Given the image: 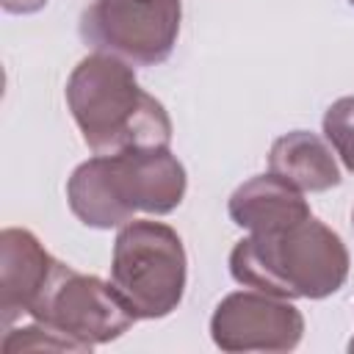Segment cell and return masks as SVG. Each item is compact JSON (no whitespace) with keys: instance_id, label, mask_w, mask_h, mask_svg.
Masks as SVG:
<instances>
[{"instance_id":"obj_15","label":"cell","mask_w":354,"mask_h":354,"mask_svg":"<svg viewBox=\"0 0 354 354\" xmlns=\"http://www.w3.org/2000/svg\"><path fill=\"white\" fill-rule=\"evenodd\" d=\"M351 221H354V210H351Z\"/></svg>"},{"instance_id":"obj_12","label":"cell","mask_w":354,"mask_h":354,"mask_svg":"<svg viewBox=\"0 0 354 354\" xmlns=\"http://www.w3.org/2000/svg\"><path fill=\"white\" fill-rule=\"evenodd\" d=\"M324 138L343 160V166L354 174V94L335 100L324 113Z\"/></svg>"},{"instance_id":"obj_4","label":"cell","mask_w":354,"mask_h":354,"mask_svg":"<svg viewBox=\"0 0 354 354\" xmlns=\"http://www.w3.org/2000/svg\"><path fill=\"white\" fill-rule=\"evenodd\" d=\"M188 279V257L174 227L133 218L119 227L111 254V282L138 321L171 315Z\"/></svg>"},{"instance_id":"obj_10","label":"cell","mask_w":354,"mask_h":354,"mask_svg":"<svg viewBox=\"0 0 354 354\" xmlns=\"http://www.w3.org/2000/svg\"><path fill=\"white\" fill-rule=\"evenodd\" d=\"M268 171L301 194H318L340 185V166L326 138L310 130H290L268 149Z\"/></svg>"},{"instance_id":"obj_2","label":"cell","mask_w":354,"mask_h":354,"mask_svg":"<svg viewBox=\"0 0 354 354\" xmlns=\"http://www.w3.org/2000/svg\"><path fill=\"white\" fill-rule=\"evenodd\" d=\"M188 174L169 147L94 155L66 180L72 216L91 230H119L136 213L166 216L180 207Z\"/></svg>"},{"instance_id":"obj_1","label":"cell","mask_w":354,"mask_h":354,"mask_svg":"<svg viewBox=\"0 0 354 354\" xmlns=\"http://www.w3.org/2000/svg\"><path fill=\"white\" fill-rule=\"evenodd\" d=\"M66 108L94 155L158 149L171 144V119L144 91L133 64L111 53H88L66 77Z\"/></svg>"},{"instance_id":"obj_7","label":"cell","mask_w":354,"mask_h":354,"mask_svg":"<svg viewBox=\"0 0 354 354\" xmlns=\"http://www.w3.org/2000/svg\"><path fill=\"white\" fill-rule=\"evenodd\" d=\"M216 348L238 351H293L304 337V315L293 299L260 290L227 293L210 315Z\"/></svg>"},{"instance_id":"obj_13","label":"cell","mask_w":354,"mask_h":354,"mask_svg":"<svg viewBox=\"0 0 354 354\" xmlns=\"http://www.w3.org/2000/svg\"><path fill=\"white\" fill-rule=\"evenodd\" d=\"M47 3H50V0H0L3 11H8V14H36V11H41Z\"/></svg>"},{"instance_id":"obj_9","label":"cell","mask_w":354,"mask_h":354,"mask_svg":"<svg viewBox=\"0 0 354 354\" xmlns=\"http://www.w3.org/2000/svg\"><path fill=\"white\" fill-rule=\"evenodd\" d=\"M227 213L246 232H277L313 216L304 194L271 171L241 183L227 199Z\"/></svg>"},{"instance_id":"obj_5","label":"cell","mask_w":354,"mask_h":354,"mask_svg":"<svg viewBox=\"0 0 354 354\" xmlns=\"http://www.w3.org/2000/svg\"><path fill=\"white\" fill-rule=\"evenodd\" d=\"M180 19V0H91L80 14V36L97 53L155 66L171 55Z\"/></svg>"},{"instance_id":"obj_6","label":"cell","mask_w":354,"mask_h":354,"mask_svg":"<svg viewBox=\"0 0 354 354\" xmlns=\"http://www.w3.org/2000/svg\"><path fill=\"white\" fill-rule=\"evenodd\" d=\"M28 318L77 340L86 351L122 337L138 321L113 282H105L94 274H80L61 260L53 282Z\"/></svg>"},{"instance_id":"obj_14","label":"cell","mask_w":354,"mask_h":354,"mask_svg":"<svg viewBox=\"0 0 354 354\" xmlns=\"http://www.w3.org/2000/svg\"><path fill=\"white\" fill-rule=\"evenodd\" d=\"M348 351H354V337H351V343H348Z\"/></svg>"},{"instance_id":"obj_16","label":"cell","mask_w":354,"mask_h":354,"mask_svg":"<svg viewBox=\"0 0 354 354\" xmlns=\"http://www.w3.org/2000/svg\"><path fill=\"white\" fill-rule=\"evenodd\" d=\"M348 3H351V6H354V0H348Z\"/></svg>"},{"instance_id":"obj_8","label":"cell","mask_w":354,"mask_h":354,"mask_svg":"<svg viewBox=\"0 0 354 354\" xmlns=\"http://www.w3.org/2000/svg\"><path fill=\"white\" fill-rule=\"evenodd\" d=\"M58 260L41 246V241L25 227H6L0 232V324L14 326L22 315H30L44 296Z\"/></svg>"},{"instance_id":"obj_11","label":"cell","mask_w":354,"mask_h":354,"mask_svg":"<svg viewBox=\"0 0 354 354\" xmlns=\"http://www.w3.org/2000/svg\"><path fill=\"white\" fill-rule=\"evenodd\" d=\"M3 354H19V351H86L77 340L55 332L53 326L41 324V321H33L25 324V326H8L3 329Z\"/></svg>"},{"instance_id":"obj_3","label":"cell","mask_w":354,"mask_h":354,"mask_svg":"<svg viewBox=\"0 0 354 354\" xmlns=\"http://www.w3.org/2000/svg\"><path fill=\"white\" fill-rule=\"evenodd\" d=\"M343 238L315 216L277 232H249L230 252L238 285L279 299H326L348 279Z\"/></svg>"}]
</instances>
